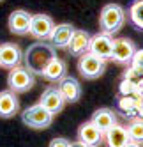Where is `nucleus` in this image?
<instances>
[{"mask_svg":"<svg viewBox=\"0 0 143 147\" xmlns=\"http://www.w3.org/2000/svg\"><path fill=\"white\" fill-rule=\"evenodd\" d=\"M55 57V48L51 46V43L48 45L44 41H37L23 51V64L34 75H41Z\"/></svg>","mask_w":143,"mask_h":147,"instance_id":"nucleus-1","label":"nucleus"},{"mask_svg":"<svg viewBox=\"0 0 143 147\" xmlns=\"http://www.w3.org/2000/svg\"><path fill=\"white\" fill-rule=\"evenodd\" d=\"M126 23V11L124 7L118 4H108L103 7V11L99 14V28L101 32H104L108 36L117 34L118 30H122Z\"/></svg>","mask_w":143,"mask_h":147,"instance_id":"nucleus-2","label":"nucleus"},{"mask_svg":"<svg viewBox=\"0 0 143 147\" xmlns=\"http://www.w3.org/2000/svg\"><path fill=\"white\" fill-rule=\"evenodd\" d=\"M21 121L32 129H46L53 122V113H49L43 105H32L21 112Z\"/></svg>","mask_w":143,"mask_h":147,"instance_id":"nucleus-3","label":"nucleus"},{"mask_svg":"<svg viewBox=\"0 0 143 147\" xmlns=\"http://www.w3.org/2000/svg\"><path fill=\"white\" fill-rule=\"evenodd\" d=\"M78 59H80L78 60V71H80V75L85 80H96V78L104 75L106 60L99 59L97 55L90 53V51H87V53H83Z\"/></svg>","mask_w":143,"mask_h":147,"instance_id":"nucleus-4","label":"nucleus"},{"mask_svg":"<svg viewBox=\"0 0 143 147\" xmlns=\"http://www.w3.org/2000/svg\"><path fill=\"white\" fill-rule=\"evenodd\" d=\"M7 85L13 92H28L35 85V76L25 66H16L13 69H9Z\"/></svg>","mask_w":143,"mask_h":147,"instance_id":"nucleus-5","label":"nucleus"},{"mask_svg":"<svg viewBox=\"0 0 143 147\" xmlns=\"http://www.w3.org/2000/svg\"><path fill=\"white\" fill-rule=\"evenodd\" d=\"M53 28H55V23L48 14H32L28 34L37 41H49Z\"/></svg>","mask_w":143,"mask_h":147,"instance_id":"nucleus-6","label":"nucleus"},{"mask_svg":"<svg viewBox=\"0 0 143 147\" xmlns=\"http://www.w3.org/2000/svg\"><path fill=\"white\" fill-rule=\"evenodd\" d=\"M136 51V45L127 37H118L113 39V53H111V60H115L117 64L129 66L132 55Z\"/></svg>","mask_w":143,"mask_h":147,"instance_id":"nucleus-7","label":"nucleus"},{"mask_svg":"<svg viewBox=\"0 0 143 147\" xmlns=\"http://www.w3.org/2000/svg\"><path fill=\"white\" fill-rule=\"evenodd\" d=\"M88 51L97 55L103 60H110L111 53H113V37L104 34V32H99L96 36H92L90 45H88Z\"/></svg>","mask_w":143,"mask_h":147,"instance_id":"nucleus-8","label":"nucleus"},{"mask_svg":"<svg viewBox=\"0 0 143 147\" xmlns=\"http://www.w3.org/2000/svg\"><path fill=\"white\" fill-rule=\"evenodd\" d=\"M39 105H43V107H44L49 113L57 115V113H60V112L64 110V107H65V99H64L62 94H60L58 87H46L44 92L41 94Z\"/></svg>","mask_w":143,"mask_h":147,"instance_id":"nucleus-9","label":"nucleus"},{"mask_svg":"<svg viewBox=\"0 0 143 147\" xmlns=\"http://www.w3.org/2000/svg\"><path fill=\"white\" fill-rule=\"evenodd\" d=\"M23 62V51L16 43L0 45V66L5 69H13Z\"/></svg>","mask_w":143,"mask_h":147,"instance_id":"nucleus-10","label":"nucleus"},{"mask_svg":"<svg viewBox=\"0 0 143 147\" xmlns=\"http://www.w3.org/2000/svg\"><path fill=\"white\" fill-rule=\"evenodd\" d=\"M30 22H32V14L23 9H16L9 16V30L16 36H25L30 30Z\"/></svg>","mask_w":143,"mask_h":147,"instance_id":"nucleus-11","label":"nucleus"},{"mask_svg":"<svg viewBox=\"0 0 143 147\" xmlns=\"http://www.w3.org/2000/svg\"><path fill=\"white\" fill-rule=\"evenodd\" d=\"M103 138H104V133L101 131L92 121L81 124L80 129H78V140H80L81 144H85V145L97 147L101 142H103Z\"/></svg>","mask_w":143,"mask_h":147,"instance_id":"nucleus-12","label":"nucleus"},{"mask_svg":"<svg viewBox=\"0 0 143 147\" xmlns=\"http://www.w3.org/2000/svg\"><path fill=\"white\" fill-rule=\"evenodd\" d=\"M58 90L64 96L65 103H76L81 98V85L74 76H64L58 82Z\"/></svg>","mask_w":143,"mask_h":147,"instance_id":"nucleus-13","label":"nucleus"},{"mask_svg":"<svg viewBox=\"0 0 143 147\" xmlns=\"http://www.w3.org/2000/svg\"><path fill=\"white\" fill-rule=\"evenodd\" d=\"M19 112V101L16 98V92L2 90L0 92V119H11Z\"/></svg>","mask_w":143,"mask_h":147,"instance_id":"nucleus-14","label":"nucleus"},{"mask_svg":"<svg viewBox=\"0 0 143 147\" xmlns=\"http://www.w3.org/2000/svg\"><path fill=\"white\" fill-rule=\"evenodd\" d=\"M74 27L71 23H60V25H55L53 32H51V37H49V43H51L53 48H58V50H64L67 48L71 37L74 34Z\"/></svg>","mask_w":143,"mask_h":147,"instance_id":"nucleus-15","label":"nucleus"},{"mask_svg":"<svg viewBox=\"0 0 143 147\" xmlns=\"http://www.w3.org/2000/svg\"><path fill=\"white\" fill-rule=\"evenodd\" d=\"M90 34L87 30H74L73 37H71L69 45H67V51L73 57H81L83 53L88 51V45H90Z\"/></svg>","mask_w":143,"mask_h":147,"instance_id":"nucleus-16","label":"nucleus"},{"mask_svg":"<svg viewBox=\"0 0 143 147\" xmlns=\"http://www.w3.org/2000/svg\"><path fill=\"white\" fill-rule=\"evenodd\" d=\"M41 76H43L44 80H48V82H57L58 83L64 76H67V64H65V60L55 57L44 67V71L41 73Z\"/></svg>","mask_w":143,"mask_h":147,"instance_id":"nucleus-17","label":"nucleus"},{"mask_svg":"<svg viewBox=\"0 0 143 147\" xmlns=\"http://www.w3.org/2000/svg\"><path fill=\"white\" fill-rule=\"evenodd\" d=\"M92 122H94L97 128L106 133L108 129H111L117 122V113L111 110V108H99L94 112V115H92Z\"/></svg>","mask_w":143,"mask_h":147,"instance_id":"nucleus-18","label":"nucleus"},{"mask_svg":"<svg viewBox=\"0 0 143 147\" xmlns=\"http://www.w3.org/2000/svg\"><path fill=\"white\" fill-rule=\"evenodd\" d=\"M129 142H131V138H129V133H127L126 126L115 124L111 129L106 131V144H108V147H126Z\"/></svg>","mask_w":143,"mask_h":147,"instance_id":"nucleus-19","label":"nucleus"},{"mask_svg":"<svg viewBox=\"0 0 143 147\" xmlns=\"http://www.w3.org/2000/svg\"><path fill=\"white\" fill-rule=\"evenodd\" d=\"M126 128H127L131 142L141 145L143 144V119L141 117H131V121Z\"/></svg>","mask_w":143,"mask_h":147,"instance_id":"nucleus-20","label":"nucleus"},{"mask_svg":"<svg viewBox=\"0 0 143 147\" xmlns=\"http://www.w3.org/2000/svg\"><path fill=\"white\" fill-rule=\"evenodd\" d=\"M134 107H136V94H132V96H120V94H118L117 108L124 113L126 117H132V113H134Z\"/></svg>","mask_w":143,"mask_h":147,"instance_id":"nucleus-21","label":"nucleus"},{"mask_svg":"<svg viewBox=\"0 0 143 147\" xmlns=\"http://www.w3.org/2000/svg\"><path fill=\"white\" fill-rule=\"evenodd\" d=\"M129 20L136 28L143 30V0H134L129 7Z\"/></svg>","mask_w":143,"mask_h":147,"instance_id":"nucleus-22","label":"nucleus"},{"mask_svg":"<svg viewBox=\"0 0 143 147\" xmlns=\"http://www.w3.org/2000/svg\"><path fill=\"white\" fill-rule=\"evenodd\" d=\"M136 92V82H132L129 78H124L118 85V94L120 96H132Z\"/></svg>","mask_w":143,"mask_h":147,"instance_id":"nucleus-23","label":"nucleus"},{"mask_svg":"<svg viewBox=\"0 0 143 147\" xmlns=\"http://www.w3.org/2000/svg\"><path fill=\"white\" fill-rule=\"evenodd\" d=\"M129 67H132L140 76H143V50H136V51H134V55H132V60H131Z\"/></svg>","mask_w":143,"mask_h":147,"instance_id":"nucleus-24","label":"nucleus"},{"mask_svg":"<svg viewBox=\"0 0 143 147\" xmlns=\"http://www.w3.org/2000/svg\"><path fill=\"white\" fill-rule=\"evenodd\" d=\"M49 147H71V142L67 138H53L51 142H49Z\"/></svg>","mask_w":143,"mask_h":147,"instance_id":"nucleus-25","label":"nucleus"},{"mask_svg":"<svg viewBox=\"0 0 143 147\" xmlns=\"http://www.w3.org/2000/svg\"><path fill=\"white\" fill-rule=\"evenodd\" d=\"M134 113L138 117L143 119V96H136V107H134Z\"/></svg>","mask_w":143,"mask_h":147,"instance_id":"nucleus-26","label":"nucleus"},{"mask_svg":"<svg viewBox=\"0 0 143 147\" xmlns=\"http://www.w3.org/2000/svg\"><path fill=\"white\" fill-rule=\"evenodd\" d=\"M71 147H90V145H85V144H81V142L78 140V142H74V144H71Z\"/></svg>","mask_w":143,"mask_h":147,"instance_id":"nucleus-27","label":"nucleus"},{"mask_svg":"<svg viewBox=\"0 0 143 147\" xmlns=\"http://www.w3.org/2000/svg\"><path fill=\"white\" fill-rule=\"evenodd\" d=\"M126 147H141V145H140V144H134V142H129Z\"/></svg>","mask_w":143,"mask_h":147,"instance_id":"nucleus-28","label":"nucleus"},{"mask_svg":"<svg viewBox=\"0 0 143 147\" xmlns=\"http://www.w3.org/2000/svg\"><path fill=\"white\" fill-rule=\"evenodd\" d=\"M0 2H2V0H0Z\"/></svg>","mask_w":143,"mask_h":147,"instance_id":"nucleus-29","label":"nucleus"}]
</instances>
